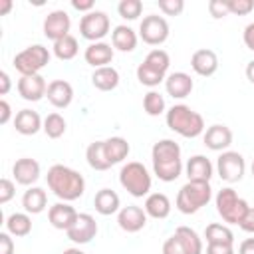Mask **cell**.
I'll use <instances>...</instances> for the list:
<instances>
[{"label":"cell","mask_w":254,"mask_h":254,"mask_svg":"<svg viewBox=\"0 0 254 254\" xmlns=\"http://www.w3.org/2000/svg\"><path fill=\"white\" fill-rule=\"evenodd\" d=\"M16 194V187L10 179H0V204H6L12 200V196Z\"/></svg>","instance_id":"43"},{"label":"cell","mask_w":254,"mask_h":254,"mask_svg":"<svg viewBox=\"0 0 254 254\" xmlns=\"http://www.w3.org/2000/svg\"><path fill=\"white\" fill-rule=\"evenodd\" d=\"M175 236L181 240L187 254H202V240L190 226H179L175 230Z\"/></svg>","instance_id":"33"},{"label":"cell","mask_w":254,"mask_h":254,"mask_svg":"<svg viewBox=\"0 0 254 254\" xmlns=\"http://www.w3.org/2000/svg\"><path fill=\"white\" fill-rule=\"evenodd\" d=\"M143 64L149 65V67H153V69H157L159 73H165V75H167V69H169V65H171V58H169V54H167L165 50L155 48V50H151V52L147 54V58L143 60Z\"/></svg>","instance_id":"35"},{"label":"cell","mask_w":254,"mask_h":254,"mask_svg":"<svg viewBox=\"0 0 254 254\" xmlns=\"http://www.w3.org/2000/svg\"><path fill=\"white\" fill-rule=\"evenodd\" d=\"M145 212L151 218H167L171 214V200L165 192H151L145 198Z\"/></svg>","instance_id":"26"},{"label":"cell","mask_w":254,"mask_h":254,"mask_svg":"<svg viewBox=\"0 0 254 254\" xmlns=\"http://www.w3.org/2000/svg\"><path fill=\"white\" fill-rule=\"evenodd\" d=\"M202 141L210 151H226L232 145V131L222 123H214L202 133Z\"/></svg>","instance_id":"17"},{"label":"cell","mask_w":254,"mask_h":254,"mask_svg":"<svg viewBox=\"0 0 254 254\" xmlns=\"http://www.w3.org/2000/svg\"><path fill=\"white\" fill-rule=\"evenodd\" d=\"M139 38L149 46H161L169 38V22L157 14L145 16L139 24Z\"/></svg>","instance_id":"10"},{"label":"cell","mask_w":254,"mask_h":254,"mask_svg":"<svg viewBox=\"0 0 254 254\" xmlns=\"http://www.w3.org/2000/svg\"><path fill=\"white\" fill-rule=\"evenodd\" d=\"M91 83L95 89L99 91H111L119 85V71L113 65H105V67H97L91 73Z\"/></svg>","instance_id":"27"},{"label":"cell","mask_w":254,"mask_h":254,"mask_svg":"<svg viewBox=\"0 0 254 254\" xmlns=\"http://www.w3.org/2000/svg\"><path fill=\"white\" fill-rule=\"evenodd\" d=\"M244 232H250V234H254V206H250L248 208V212L244 214V218L240 220V224H238Z\"/></svg>","instance_id":"46"},{"label":"cell","mask_w":254,"mask_h":254,"mask_svg":"<svg viewBox=\"0 0 254 254\" xmlns=\"http://www.w3.org/2000/svg\"><path fill=\"white\" fill-rule=\"evenodd\" d=\"M212 171H214L212 169V163L204 155H192L187 161V167H185L187 179L192 181V183H210Z\"/></svg>","instance_id":"18"},{"label":"cell","mask_w":254,"mask_h":254,"mask_svg":"<svg viewBox=\"0 0 254 254\" xmlns=\"http://www.w3.org/2000/svg\"><path fill=\"white\" fill-rule=\"evenodd\" d=\"M214 204H216V212L228 224H240V220L244 218V214L250 208L248 202L244 198H240L232 187L220 189L214 196Z\"/></svg>","instance_id":"6"},{"label":"cell","mask_w":254,"mask_h":254,"mask_svg":"<svg viewBox=\"0 0 254 254\" xmlns=\"http://www.w3.org/2000/svg\"><path fill=\"white\" fill-rule=\"evenodd\" d=\"M10 85H12V81H10L8 71H0V93L6 95L10 91Z\"/></svg>","instance_id":"51"},{"label":"cell","mask_w":254,"mask_h":254,"mask_svg":"<svg viewBox=\"0 0 254 254\" xmlns=\"http://www.w3.org/2000/svg\"><path fill=\"white\" fill-rule=\"evenodd\" d=\"M62 254H85V252H83V250H79V248H75V246H73V248H65V250H64V252H62Z\"/></svg>","instance_id":"55"},{"label":"cell","mask_w":254,"mask_h":254,"mask_svg":"<svg viewBox=\"0 0 254 254\" xmlns=\"http://www.w3.org/2000/svg\"><path fill=\"white\" fill-rule=\"evenodd\" d=\"M10 236L8 232H0V254H14V240Z\"/></svg>","instance_id":"45"},{"label":"cell","mask_w":254,"mask_h":254,"mask_svg":"<svg viewBox=\"0 0 254 254\" xmlns=\"http://www.w3.org/2000/svg\"><path fill=\"white\" fill-rule=\"evenodd\" d=\"M85 159H87V165L93 169V171H107L111 167V163L107 161V155H105V147H103V141H93L87 145L85 149Z\"/></svg>","instance_id":"30"},{"label":"cell","mask_w":254,"mask_h":254,"mask_svg":"<svg viewBox=\"0 0 254 254\" xmlns=\"http://www.w3.org/2000/svg\"><path fill=\"white\" fill-rule=\"evenodd\" d=\"M204 238L208 244H230L234 246V232L226 224L212 222L204 228Z\"/></svg>","instance_id":"32"},{"label":"cell","mask_w":254,"mask_h":254,"mask_svg":"<svg viewBox=\"0 0 254 254\" xmlns=\"http://www.w3.org/2000/svg\"><path fill=\"white\" fill-rule=\"evenodd\" d=\"M48 91V83L46 79L36 73V75H22L18 79V93L22 95V99L26 101H40Z\"/></svg>","instance_id":"16"},{"label":"cell","mask_w":254,"mask_h":254,"mask_svg":"<svg viewBox=\"0 0 254 254\" xmlns=\"http://www.w3.org/2000/svg\"><path fill=\"white\" fill-rule=\"evenodd\" d=\"M153 159V171L163 183H173L183 173V161H181V147L173 139H161L151 149Z\"/></svg>","instance_id":"2"},{"label":"cell","mask_w":254,"mask_h":254,"mask_svg":"<svg viewBox=\"0 0 254 254\" xmlns=\"http://www.w3.org/2000/svg\"><path fill=\"white\" fill-rule=\"evenodd\" d=\"M12 64L20 75H36V73H40V69H44L50 64V52L46 46L34 44V46H28L26 50L18 52L14 56Z\"/></svg>","instance_id":"7"},{"label":"cell","mask_w":254,"mask_h":254,"mask_svg":"<svg viewBox=\"0 0 254 254\" xmlns=\"http://www.w3.org/2000/svg\"><path fill=\"white\" fill-rule=\"evenodd\" d=\"M192 87H194L192 77L185 71H173L165 79V89L173 99H185L187 95H190Z\"/></svg>","instance_id":"21"},{"label":"cell","mask_w":254,"mask_h":254,"mask_svg":"<svg viewBox=\"0 0 254 254\" xmlns=\"http://www.w3.org/2000/svg\"><path fill=\"white\" fill-rule=\"evenodd\" d=\"M65 234L73 244H87L97 234V222L91 214L81 212V214H77V220L73 222V226Z\"/></svg>","instance_id":"12"},{"label":"cell","mask_w":254,"mask_h":254,"mask_svg":"<svg viewBox=\"0 0 254 254\" xmlns=\"http://www.w3.org/2000/svg\"><path fill=\"white\" fill-rule=\"evenodd\" d=\"M212 198V189H210V183H192V181H187L179 194H177V208L183 212V214H194L198 212L202 206H206Z\"/></svg>","instance_id":"4"},{"label":"cell","mask_w":254,"mask_h":254,"mask_svg":"<svg viewBox=\"0 0 254 254\" xmlns=\"http://www.w3.org/2000/svg\"><path fill=\"white\" fill-rule=\"evenodd\" d=\"M12 175H14L18 185L30 187L40 179V163L36 159H32V157H22V159H18L14 163Z\"/></svg>","instance_id":"19"},{"label":"cell","mask_w":254,"mask_h":254,"mask_svg":"<svg viewBox=\"0 0 254 254\" xmlns=\"http://www.w3.org/2000/svg\"><path fill=\"white\" fill-rule=\"evenodd\" d=\"M242 40H244V46H246L250 52H254V22H252V24H248V26L244 28Z\"/></svg>","instance_id":"48"},{"label":"cell","mask_w":254,"mask_h":254,"mask_svg":"<svg viewBox=\"0 0 254 254\" xmlns=\"http://www.w3.org/2000/svg\"><path fill=\"white\" fill-rule=\"evenodd\" d=\"M109 30H111V22H109V16L103 10L87 12L79 20V34H81V38L89 40L91 44L93 42H103V38L109 34Z\"/></svg>","instance_id":"8"},{"label":"cell","mask_w":254,"mask_h":254,"mask_svg":"<svg viewBox=\"0 0 254 254\" xmlns=\"http://www.w3.org/2000/svg\"><path fill=\"white\" fill-rule=\"evenodd\" d=\"M238 254H254V238H246L238 246Z\"/></svg>","instance_id":"52"},{"label":"cell","mask_w":254,"mask_h":254,"mask_svg":"<svg viewBox=\"0 0 254 254\" xmlns=\"http://www.w3.org/2000/svg\"><path fill=\"white\" fill-rule=\"evenodd\" d=\"M6 230H8V234H12L16 238L28 236L32 232V218H30V214L28 212H12L6 218Z\"/></svg>","instance_id":"31"},{"label":"cell","mask_w":254,"mask_h":254,"mask_svg":"<svg viewBox=\"0 0 254 254\" xmlns=\"http://www.w3.org/2000/svg\"><path fill=\"white\" fill-rule=\"evenodd\" d=\"M12 10V0H0V16H6Z\"/></svg>","instance_id":"53"},{"label":"cell","mask_w":254,"mask_h":254,"mask_svg":"<svg viewBox=\"0 0 254 254\" xmlns=\"http://www.w3.org/2000/svg\"><path fill=\"white\" fill-rule=\"evenodd\" d=\"M190 67L196 75L200 77H210L216 73L218 69V56L216 52L208 50V48H202V50H196L192 56H190Z\"/></svg>","instance_id":"15"},{"label":"cell","mask_w":254,"mask_h":254,"mask_svg":"<svg viewBox=\"0 0 254 254\" xmlns=\"http://www.w3.org/2000/svg\"><path fill=\"white\" fill-rule=\"evenodd\" d=\"M246 77L250 83H254V60L248 62V65H246Z\"/></svg>","instance_id":"54"},{"label":"cell","mask_w":254,"mask_h":254,"mask_svg":"<svg viewBox=\"0 0 254 254\" xmlns=\"http://www.w3.org/2000/svg\"><path fill=\"white\" fill-rule=\"evenodd\" d=\"M71 6L79 12H93V0H71Z\"/></svg>","instance_id":"50"},{"label":"cell","mask_w":254,"mask_h":254,"mask_svg":"<svg viewBox=\"0 0 254 254\" xmlns=\"http://www.w3.org/2000/svg\"><path fill=\"white\" fill-rule=\"evenodd\" d=\"M50 190L64 202L77 200L85 192V179L71 167L65 165H52L46 175Z\"/></svg>","instance_id":"1"},{"label":"cell","mask_w":254,"mask_h":254,"mask_svg":"<svg viewBox=\"0 0 254 254\" xmlns=\"http://www.w3.org/2000/svg\"><path fill=\"white\" fill-rule=\"evenodd\" d=\"M103 147H105V155H107V161L111 165H117L121 163L123 159H127L131 147H129V141L125 137H109L103 141Z\"/></svg>","instance_id":"29"},{"label":"cell","mask_w":254,"mask_h":254,"mask_svg":"<svg viewBox=\"0 0 254 254\" xmlns=\"http://www.w3.org/2000/svg\"><path fill=\"white\" fill-rule=\"evenodd\" d=\"M22 206L28 214H40L48 206V194L40 187H30L22 196Z\"/></svg>","instance_id":"28"},{"label":"cell","mask_w":254,"mask_h":254,"mask_svg":"<svg viewBox=\"0 0 254 254\" xmlns=\"http://www.w3.org/2000/svg\"><path fill=\"white\" fill-rule=\"evenodd\" d=\"M228 10L234 16H246L254 10V0H228Z\"/></svg>","instance_id":"41"},{"label":"cell","mask_w":254,"mask_h":254,"mask_svg":"<svg viewBox=\"0 0 254 254\" xmlns=\"http://www.w3.org/2000/svg\"><path fill=\"white\" fill-rule=\"evenodd\" d=\"M206 254H234V246H230V244H208Z\"/></svg>","instance_id":"47"},{"label":"cell","mask_w":254,"mask_h":254,"mask_svg":"<svg viewBox=\"0 0 254 254\" xmlns=\"http://www.w3.org/2000/svg\"><path fill=\"white\" fill-rule=\"evenodd\" d=\"M14 127L20 135H36L40 129H44V121L34 109H20L14 117Z\"/></svg>","instance_id":"23"},{"label":"cell","mask_w":254,"mask_h":254,"mask_svg":"<svg viewBox=\"0 0 254 254\" xmlns=\"http://www.w3.org/2000/svg\"><path fill=\"white\" fill-rule=\"evenodd\" d=\"M167 127L175 133H179L181 137L187 139H194L198 135L204 133V119L200 113H196L194 109H190L185 103H177L167 111Z\"/></svg>","instance_id":"3"},{"label":"cell","mask_w":254,"mask_h":254,"mask_svg":"<svg viewBox=\"0 0 254 254\" xmlns=\"http://www.w3.org/2000/svg\"><path fill=\"white\" fill-rule=\"evenodd\" d=\"M93 206L95 210L101 214V216H109V214H115L119 212L121 208V200H119V194L111 189H101L95 192L93 196Z\"/></svg>","instance_id":"24"},{"label":"cell","mask_w":254,"mask_h":254,"mask_svg":"<svg viewBox=\"0 0 254 254\" xmlns=\"http://www.w3.org/2000/svg\"><path fill=\"white\" fill-rule=\"evenodd\" d=\"M117 224L125 232H139L147 224V212L137 204H127L117 212Z\"/></svg>","instance_id":"13"},{"label":"cell","mask_w":254,"mask_h":254,"mask_svg":"<svg viewBox=\"0 0 254 254\" xmlns=\"http://www.w3.org/2000/svg\"><path fill=\"white\" fill-rule=\"evenodd\" d=\"M12 117V109H10V103L6 99L0 101V125H6Z\"/></svg>","instance_id":"49"},{"label":"cell","mask_w":254,"mask_h":254,"mask_svg":"<svg viewBox=\"0 0 254 254\" xmlns=\"http://www.w3.org/2000/svg\"><path fill=\"white\" fill-rule=\"evenodd\" d=\"M246 161L238 151H222L216 159V173L226 183H238L244 177Z\"/></svg>","instance_id":"9"},{"label":"cell","mask_w":254,"mask_h":254,"mask_svg":"<svg viewBox=\"0 0 254 254\" xmlns=\"http://www.w3.org/2000/svg\"><path fill=\"white\" fill-rule=\"evenodd\" d=\"M163 254H187V250H185V246L181 244V240L173 234V236H169V238L165 240V244H163Z\"/></svg>","instance_id":"44"},{"label":"cell","mask_w":254,"mask_h":254,"mask_svg":"<svg viewBox=\"0 0 254 254\" xmlns=\"http://www.w3.org/2000/svg\"><path fill=\"white\" fill-rule=\"evenodd\" d=\"M77 52H79V46H77V40L71 34H67L65 38L54 42V56L58 60H64V62L73 60L77 56Z\"/></svg>","instance_id":"34"},{"label":"cell","mask_w":254,"mask_h":254,"mask_svg":"<svg viewBox=\"0 0 254 254\" xmlns=\"http://www.w3.org/2000/svg\"><path fill=\"white\" fill-rule=\"evenodd\" d=\"M117 12L125 20H137L143 12V2L141 0H121L117 4Z\"/></svg>","instance_id":"39"},{"label":"cell","mask_w":254,"mask_h":254,"mask_svg":"<svg viewBox=\"0 0 254 254\" xmlns=\"http://www.w3.org/2000/svg\"><path fill=\"white\" fill-rule=\"evenodd\" d=\"M113 54H115V50L111 48V44H107V42H93V44H89L85 48L83 60L97 69V67L109 65L111 60H113Z\"/></svg>","instance_id":"22"},{"label":"cell","mask_w":254,"mask_h":254,"mask_svg":"<svg viewBox=\"0 0 254 254\" xmlns=\"http://www.w3.org/2000/svg\"><path fill=\"white\" fill-rule=\"evenodd\" d=\"M77 214H79V212H77L71 204H67V202H56V204H52L50 210H48V220H50V224H52L54 228L67 232V230L73 226V222L77 220Z\"/></svg>","instance_id":"14"},{"label":"cell","mask_w":254,"mask_h":254,"mask_svg":"<svg viewBox=\"0 0 254 254\" xmlns=\"http://www.w3.org/2000/svg\"><path fill=\"white\" fill-rule=\"evenodd\" d=\"M137 79H139V83H143L147 87H157L161 81L167 79V75L159 73L157 69H153V67H149L145 64H139L137 65Z\"/></svg>","instance_id":"36"},{"label":"cell","mask_w":254,"mask_h":254,"mask_svg":"<svg viewBox=\"0 0 254 254\" xmlns=\"http://www.w3.org/2000/svg\"><path fill=\"white\" fill-rule=\"evenodd\" d=\"M46 97H48V101H50L54 107L65 109V107L71 103V99H73V87H71V83L65 81V79H54V81L48 83Z\"/></svg>","instance_id":"20"},{"label":"cell","mask_w":254,"mask_h":254,"mask_svg":"<svg viewBox=\"0 0 254 254\" xmlns=\"http://www.w3.org/2000/svg\"><path fill=\"white\" fill-rule=\"evenodd\" d=\"M119 183L121 187L135 198H141L145 194H149L151 190V175L147 171V167L139 161H129L127 165L121 167L119 171Z\"/></svg>","instance_id":"5"},{"label":"cell","mask_w":254,"mask_h":254,"mask_svg":"<svg viewBox=\"0 0 254 254\" xmlns=\"http://www.w3.org/2000/svg\"><path fill=\"white\" fill-rule=\"evenodd\" d=\"M159 10L165 16H179L185 10V2L183 0H159Z\"/></svg>","instance_id":"40"},{"label":"cell","mask_w":254,"mask_h":254,"mask_svg":"<svg viewBox=\"0 0 254 254\" xmlns=\"http://www.w3.org/2000/svg\"><path fill=\"white\" fill-rule=\"evenodd\" d=\"M208 12L212 18H224L230 14L228 10V0H210L208 2Z\"/></svg>","instance_id":"42"},{"label":"cell","mask_w":254,"mask_h":254,"mask_svg":"<svg viewBox=\"0 0 254 254\" xmlns=\"http://www.w3.org/2000/svg\"><path fill=\"white\" fill-rule=\"evenodd\" d=\"M69 28H71V20L65 10H52L44 18V36L52 42L65 38L69 34Z\"/></svg>","instance_id":"11"},{"label":"cell","mask_w":254,"mask_h":254,"mask_svg":"<svg viewBox=\"0 0 254 254\" xmlns=\"http://www.w3.org/2000/svg\"><path fill=\"white\" fill-rule=\"evenodd\" d=\"M252 175H254V161H252Z\"/></svg>","instance_id":"56"},{"label":"cell","mask_w":254,"mask_h":254,"mask_svg":"<svg viewBox=\"0 0 254 254\" xmlns=\"http://www.w3.org/2000/svg\"><path fill=\"white\" fill-rule=\"evenodd\" d=\"M143 109H145V113L151 115V117L161 115V113L165 111V97H163L159 91L151 89V91L145 93V97H143Z\"/></svg>","instance_id":"37"},{"label":"cell","mask_w":254,"mask_h":254,"mask_svg":"<svg viewBox=\"0 0 254 254\" xmlns=\"http://www.w3.org/2000/svg\"><path fill=\"white\" fill-rule=\"evenodd\" d=\"M137 34L133 28L125 26V24H119L113 28L111 32V46L113 50H119V52H133L137 48Z\"/></svg>","instance_id":"25"},{"label":"cell","mask_w":254,"mask_h":254,"mask_svg":"<svg viewBox=\"0 0 254 254\" xmlns=\"http://www.w3.org/2000/svg\"><path fill=\"white\" fill-rule=\"evenodd\" d=\"M44 133L50 139H60L65 133V119L60 113H50L44 119Z\"/></svg>","instance_id":"38"}]
</instances>
